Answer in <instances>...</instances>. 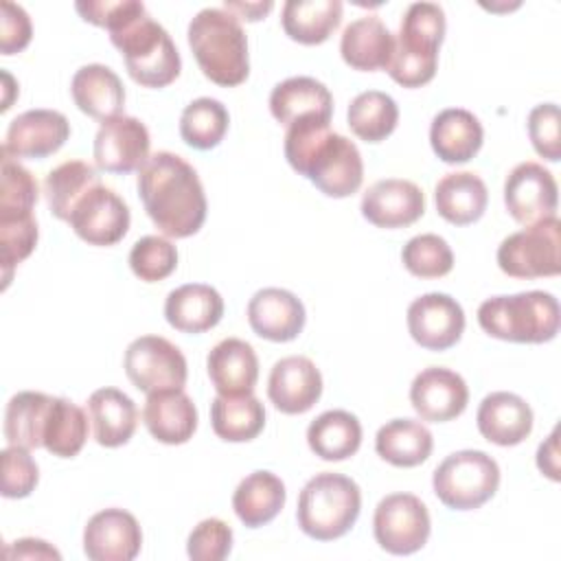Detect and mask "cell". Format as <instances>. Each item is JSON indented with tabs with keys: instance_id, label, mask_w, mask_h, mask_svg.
I'll return each mask as SVG.
<instances>
[{
	"instance_id": "cell-17",
	"label": "cell",
	"mask_w": 561,
	"mask_h": 561,
	"mask_svg": "<svg viewBox=\"0 0 561 561\" xmlns=\"http://www.w3.org/2000/svg\"><path fill=\"white\" fill-rule=\"evenodd\" d=\"M70 138V123L57 110H26L7 129L2 153L11 158H46L57 153Z\"/></svg>"
},
{
	"instance_id": "cell-11",
	"label": "cell",
	"mask_w": 561,
	"mask_h": 561,
	"mask_svg": "<svg viewBox=\"0 0 561 561\" xmlns=\"http://www.w3.org/2000/svg\"><path fill=\"white\" fill-rule=\"evenodd\" d=\"M430 511L412 493H390L375 508V541L390 554L401 557L421 550L430 539Z\"/></svg>"
},
{
	"instance_id": "cell-53",
	"label": "cell",
	"mask_w": 561,
	"mask_h": 561,
	"mask_svg": "<svg viewBox=\"0 0 561 561\" xmlns=\"http://www.w3.org/2000/svg\"><path fill=\"white\" fill-rule=\"evenodd\" d=\"M224 9L237 15L239 20L259 22L274 9V2H224Z\"/></svg>"
},
{
	"instance_id": "cell-10",
	"label": "cell",
	"mask_w": 561,
	"mask_h": 561,
	"mask_svg": "<svg viewBox=\"0 0 561 561\" xmlns=\"http://www.w3.org/2000/svg\"><path fill=\"white\" fill-rule=\"evenodd\" d=\"M123 368L127 379L145 394L184 390L188 377L186 357L162 335H140L129 342Z\"/></svg>"
},
{
	"instance_id": "cell-42",
	"label": "cell",
	"mask_w": 561,
	"mask_h": 561,
	"mask_svg": "<svg viewBox=\"0 0 561 561\" xmlns=\"http://www.w3.org/2000/svg\"><path fill=\"white\" fill-rule=\"evenodd\" d=\"M403 267L416 278H440L454 267V252L449 243L434 234H416L401 250Z\"/></svg>"
},
{
	"instance_id": "cell-34",
	"label": "cell",
	"mask_w": 561,
	"mask_h": 561,
	"mask_svg": "<svg viewBox=\"0 0 561 561\" xmlns=\"http://www.w3.org/2000/svg\"><path fill=\"white\" fill-rule=\"evenodd\" d=\"M432 449V432L416 419H392L375 436L377 456L392 467H416L430 458Z\"/></svg>"
},
{
	"instance_id": "cell-44",
	"label": "cell",
	"mask_w": 561,
	"mask_h": 561,
	"mask_svg": "<svg viewBox=\"0 0 561 561\" xmlns=\"http://www.w3.org/2000/svg\"><path fill=\"white\" fill-rule=\"evenodd\" d=\"M129 267L145 283L164 280L178 267V250L169 239L147 234L131 245Z\"/></svg>"
},
{
	"instance_id": "cell-25",
	"label": "cell",
	"mask_w": 561,
	"mask_h": 561,
	"mask_svg": "<svg viewBox=\"0 0 561 561\" xmlns=\"http://www.w3.org/2000/svg\"><path fill=\"white\" fill-rule=\"evenodd\" d=\"M142 423L149 434L164 445H184L197 430V408L184 390L147 394Z\"/></svg>"
},
{
	"instance_id": "cell-33",
	"label": "cell",
	"mask_w": 561,
	"mask_h": 561,
	"mask_svg": "<svg viewBox=\"0 0 561 561\" xmlns=\"http://www.w3.org/2000/svg\"><path fill=\"white\" fill-rule=\"evenodd\" d=\"M340 0H287L283 4L280 24L289 39L316 46L331 37L342 22Z\"/></svg>"
},
{
	"instance_id": "cell-14",
	"label": "cell",
	"mask_w": 561,
	"mask_h": 561,
	"mask_svg": "<svg viewBox=\"0 0 561 561\" xmlns=\"http://www.w3.org/2000/svg\"><path fill=\"white\" fill-rule=\"evenodd\" d=\"M149 129L134 116H114L101 123L94 136V162L107 173L138 171L149 158Z\"/></svg>"
},
{
	"instance_id": "cell-8",
	"label": "cell",
	"mask_w": 561,
	"mask_h": 561,
	"mask_svg": "<svg viewBox=\"0 0 561 561\" xmlns=\"http://www.w3.org/2000/svg\"><path fill=\"white\" fill-rule=\"evenodd\" d=\"M500 486L497 462L480 449L449 454L432 476L436 497L454 511H473L489 502Z\"/></svg>"
},
{
	"instance_id": "cell-12",
	"label": "cell",
	"mask_w": 561,
	"mask_h": 561,
	"mask_svg": "<svg viewBox=\"0 0 561 561\" xmlns=\"http://www.w3.org/2000/svg\"><path fill=\"white\" fill-rule=\"evenodd\" d=\"M504 204L524 228L557 217L559 188L554 175L539 162H519L506 175Z\"/></svg>"
},
{
	"instance_id": "cell-7",
	"label": "cell",
	"mask_w": 561,
	"mask_h": 561,
	"mask_svg": "<svg viewBox=\"0 0 561 561\" xmlns=\"http://www.w3.org/2000/svg\"><path fill=\"white\" fill-rule=\"evenodd\" d=\"M362 511V491L355 480L342 473H316L300 491L296 522L316 541L344 537Z\"/></svg>"
},
{
	"instance_id": "cell-38",
	"label": "cell",
	"mask_w": 561,
	"mask_h": 561,
	"mask_svg": "<svg viewBox=\"0 0 561 561\" xmlns=\"http://www.w3.org/2000/svg\"><path fill=\"white\" fill-rule=\"evenodd\" d=\"M85 412L64 397H53L44 425L42 447L57 458H75L88 440Z\"/></svg>"
},
{
	"instance_id": "cell-40",
	"label": "cell",
	"mask_w": 561,
	"mask_h": 561,
	"mask_svg": "<svg viewBox=\"0 0 561 561\" xmlns=\"http://www.w3.org/2000/svg\"><path fill=\"white\" fill-rule=\"evenodd\" d=\"M346 123L357 138L366 142H381L397 129L399 105L381 90H366L351 101Z\"/></svg>"
},
{
	"instance_id": "cell-6",
	"label": "cell",
	"mask_w": 561,
	"mask_h": 561,
	"mask_svg": "<svg viewBox=\"0 0 561 561\" xmlns=\"http://www.w3.org/2000/svg\"><path fill=\"white\" fill-rule=\"evenodd\" d=\"M445 28V11L436 2H414L405 9L386 68L394 83L421 88L434 79Z\"/></svg>"
},
{
	"instance_id": "cell-23",
	"label": "cell",
	"mask_w": 561,
	"mask_h": 561,
	"mask_svg": "<svg viewBox=\"0 0 561 561\" xmlns=\"http://www.w3.org/2000/svg\"><path fill=\"white\" fill-rule=\"evenodd\" d=\"M206 370L217 394H252L259 379V357L245 340L226 337L208 351Z\"/></svg>"
},
{
	"instance_id": "cell-24",
	"label": "cell",
	"mask_w": 561,
	"mask_h": 561,
	"mask_svg": "<svg viewBox=\"0 0 561 561\" xmlns=\"http://www.w3.org/2000/svg\"><path fill=\"white\" fill-rule=\"evenodd\" d=\"M484 142V129L478 116L462 107H447L438 112L430 125L432 151L445 164L469 162Z\"/></svg>"
},
{
	"instance_id": "cell-48",
	"label": "cell",
	"mask_w": 561,
	"mask_h": 561,
	"mask_svg": "<svg viewBox=\"0 0 561 561\" xmlns=\"http://www.w3.org/2000/svg\"><path fill=\"white\" fill-rule=\"evenodd\" d=\"M528 138L533 149L548 162H559L561 158V131H559V105L539 103L528 114Z\"/></svg>"
},
{
	"instance_id": "cell-31",
	"label": "cell",
	"mask_w": 561,
	"mask_h": 561,
	"mask_svg": "<svg viewBox=\"0 0 561 561\" xmlns=\"http://www.w3.org/2000/svg\"><path fill=\"white\" fill-rule=\"evenodd\" d=\"M434 204L445 221L469 226L484 215L489 191L480 175L471 171H454L436 182Z\"/></svg>"
},
{
	"instance_id": "cell-37",
	"label": "cell",
	"mask_w": 561,
	"mask_h": 561,
	"mask_svg": "<svg viewBox=\"0 0 561 561\" xmlns=\"http://www.w3.org/2000/svg\"><path fill=\"white\" fill-rule=\"evenodd\" d=\"M53 397L35 390H22L13 394L4 410V438L9 445L37 449L42 447L44 425Z\"/></svg>"
},
{
	"instance_id": "cell-28",
	"label": "cell",
	"mask_w": 561,
	"mask_h": 561,
	"mask_svg": "<svg viewBox=\"0 0 561 561\" xmlns=\"http://www.w3.org/2000/svg\"><path fill=\"white\" fill-rule=\"evenodd\" d=\"M224 316L221 294L204 283H186L169 291L164 300L167 322L182 333H204Z\"/></svg>"
},
{
	"instance_id": "cell-51",
	"label": "cell",
	"mask_w": 561,
	"mask_h": 561,
	"mask_svg": "<svg viewBox=\"0 0 561 561\" xmlns=\"http://www.w3.org/2000/svg\"><path fill=\"white\" fill-rule=\"evenodd\" d=\"M7 559H61L59 550H55L48 541L35 539V537H24L13 541L11 546L4 548Z\"/></svg>"
},
{
	"instance_id": "cell-3",
	"label": "cell",
	"mask_w": 561,
	"mask_h": 561,
	"mask_svg": "<svg viewBox=\"0 0 561 561\" xmlns=\"http://www.w3.org/2000/svg\"><path fill=\"white\" fill-rule=\"evenodd\" d=\"M186 37L206 79L221 88H234L248 79V37L237 15L224 7H206L188 22Z\"/></svg>"
},
{
	"instance_id": "cell-36",
	"label": "cell",
	"mask_w": 561,
	"mask_h": 561,
	"mask_svg": "<svg viewBox=\"0 0 561 561\" xmlns=\"http://www.w3.org/2000/svg\"><path fill=\"white\" fill-rule=\"evenodd\" d=\"M213 432L226 443L254 440L265 427V408L254 394L221 397L210 403Z\"/></svg>"
},
{
	"instance_id": "cell-46",
	"label": "cell",
	"mask_w": 561,
	"mask_h": 561,
	"mask_svg": "<svg viewBox=\"0 0 561 561\" xmlns=\"http://www.w3.org/2000/svg\"><path fill=\"white\" fill-rule=\"evenodd\" d=\"M0 493L9 500H20L33 493L39 480V467L24 447L9 445L0 454Z\"/></svg>"
},
{
	"instance_id": "cell-49",
	"label": "cell",
	"mask_w": 561,
	"mask_h": 561,
	"mask_svg": "<svg viewBox=\"0 0 561 561\" xmlns=\"http://www.w3.org/2000/svg\"><path fill=\"white\" fill-rule=\"evenodd\" d=\"M75 9L77 13L94 24V26H101L105 28L107 33L118 28L123 22H127L134 13H138L140 9H145L142 2L138 0H116V2H110V0H79L75 2Z\"/></svg>"
},
{
	"instance_id": "cell-13",
	"label": "cell",
	"mask_w": 561,
	"mask_h": 561,
	"mask_svg": "<svg viewBox=\"0 0 561 561\" xmlns=\"http://www.w3.org/2000/svg\"><path fill=\"white\" fill-rule=\"evenodd\" d=\"M129 208L118 193L96 184L90 188L70 213L72 232L88 245L107 248L118 243L129 230Z\"/></svg>"
},
{
	"instance_id": "cell-32",
	"label": "cell",
	"mask_w": 561,
	"mask_h": 561,
	"mask_svg": "<svg viewBox=\"0 0 561 561\" xmlns=\"http://www.w3.org/2000/svg\"><path fill=\"white\" fill-rule=\"evenodd\" d=\"M287 491L283 480L265 469L248 473L232 493V508L248 528L270 524L285 506Z\"/></svg>"
},
{
	"instance_id": "cell-52",
	"label": "cell",
	"mask_w": 561,
	"mask_h": 561,
	"mask_svg": "<svg viewBox=\"0 0 561 561\" xmlns=\"http://www.w3.org/2000/svg\"><path fill=\"white\" fill-rule=\"evenodd\" d=\"M537 467L543 476L550 480H559V447H557V430L550 432V436L539 445L537 449Z\"/></svg>"
},
{
	"instance_id": "cell-5",
	"label": "cell",
	"mask_w": 561,
	"mask_h": 561,
	"mask_svg": "<svg viewBox=\"0 0 561 561\" xmlns=\"http://www.w3.org/2000/svg\"><path fill=\"white\" fill-rule=\"evenodd\" d=\"M110 42L121 50L127 75L138 85L167 88L180 77V53L171 35L147 13V9H140L118 28L110 31Z\"/></svg>"
},
{
	"instance_id": "cell-35",
	"label": "cell",
	"mask_w": 561,
	"mask_h": 561,
	"mask_svg": "<svg viewBox=\"0 0 561 561\" xmlns=\"http://www.w3.org/2000/svg\"><path fill=\"white\" fill-rule=\"evenodd\" d=\"M307 443L322 460H346L355 456L362 445V423L346 410H327L309 423Z\"/></svg>"
},
{
	"instance_id": "cell-9",
	"label": "cell",
	"mask_w": 561,
	"mask_h": 561,
	"mask_svg": "<svg viewBox=\"0 0 561 561\" xmlns=\"http://www.w3.org/2000/svg\"><path fill=\"white\" fill-rule=\"evenodd\" d=\"M561 221L550 217L508 234L497 248V267L511 278H546L561 272Z\"/></svg>"
},
{
	"instance_id": "cell-21",
	"label": "cell",
	"mask_w": 561,
	"mask_h": 561,
	"mask_svg": "<svg viewBox=\"0 0 561 561\" xmlns=\"http://www.w3.org/2000/svg\"><path fill=\"white\" fill-rule=\"evenodd\" d=\"M302 300L280 287H263L248 302V322L252 331L270 342H291L305 329Z\"/></svg>"
},
{
	"instance_id": "cell-30",
	"label": "cell",
	"mask_w": 561,
	"mask_h": 561,
	"mask_svg": "<svg viewBox=\"0 0 561 561\" xmlns=\"http://www.w3.org/2000/svg\"><path fill=\"white\" fill-rule=\"evenodd\" d=\"M94 440L101 447H121L129 443L138 425V408L131 397L118 388H99L88 399Z\"/></svg>"
},
{
	"instance_id": "cell-43",
	"label": "cell",
	"mask_w": 561,
	"mask_h": 561,
	"mask_svg": "<svg viewBox=\"0 0 561 561\" xmlns=\"http://www.w3.org/2000/svg\"><path fill=\"white\" fill-rule=\"evenodd\" d=\"M39 199L35 175L15 158L2 153V184H0V219L33 215Z\"/></svg>"
},
{
	"instance_id": "cell-18",
	"label": "cell",
	"mask_w": 561,
	"mask_h": 561,
	"mask_svg": "<svg viewBox=\"0 0 561 561\" xmlns=\"http://www.w3.org/2000/svg\"><path fill=\"white\" fill-rule=\"evenodd\" d=\"M410 403L423 421L447 423L465 412L469 388L456 370L427 366L412 379Z\"/></svg>"
},
{
	"instance_id": "cell-47",
	"label": "cell",
	"mask_w": 561,
	"mask_h": 561,
	"mask_svg": "<svg viewBox=\"0 0 561 561\" xmlns=\"http://www.w3.org/2000/svg\"><path fill=\"white\" fill-rule=\"evenodd\" d=\"M232 550V528L219 517L202 519L186 539V554L193 561H221Z\"/></svg>"
},
{
	"instance_id": "cell-19",
	"label": "cell",
	"mask_w": 561,
	"mask_h": 561,
	"mask_svg": "<svg viewBox=\"0 0 561 561\" xmlns=\"http://www.w3.org/2000/svg\"><path fill=\"white\" fill-rule=\"evenodd\" d=\"M425 213L423 191L401 178L375 182L362 197V215L377 228L394 230L419 221Z\"/></svg>"
},
{
	"instance_id": "cell-45",
	"label": "cell",
	"mask_w": 561,
	"mask_h": 561,
	"mask_svg": "<svg viewBox=\"0 0 561 561\" xmlns=\"http://www.w3.org/2000/svg\"><path fill=\"white\" fill-rule=\"evenodd\" d=\"M37 221L33 215L0 219V263L4 272V285L11 280V272L18 263L31 256L37 245Z\"/></svg>"
},
{
	"instance_id": "cell-41",
	"label": "cell",
	"mask_w": 561,
	"mask_h": 561,
	"mask_svg": "<svg viewBox=\"0 0 561 561\" xmlns=\"http://www.w3.org/2000/svg\"><path fill=\"white\" fill-rule=\"evenodd\" d=\"M228 125L230 116L226 105L217 99L199 96L182 110L180 136L188 147L206 151L224 140Z\"/></svg>"
},
{
	"instance_id": "cell-39",
	"label": "cell",
	"mask_w": 561,
	"mask_h": 561,
	"mask_svg": "<svg viewBox=\"0 0 561 561\" xmlns=\"http://www.w3.org/2000/svg\"><path fill=\"white\" fill-rule=\"evenodd\" d=\"M96 184H101V178L94 171V167H90L88 162L66 160L57 164L55 169L48 171L44 180V193H46L50 213L57 219L68 221L75 204Z\"/></svg>"
},
{
	"instance_id": "cell-4",
	"label": "cell",
	"mask_w": 561,
	"mask_h": 561,
	"mask_svg": "<svg viewBox=\"0 0 561 561\" xmlns=\"http://www.w3.org/2000/svg\"><path fill=\"white\" fill-rule=\"evenodd\" d=\"M561 322L559 300L550 291H519L486 298L478 307V324L495 340L543 344L557 337Z\"/></svg>"
},
{
	"instance_id": "cell-29",
	"label": "cell",
	"mask_w": 561,
	"mask_h": 561,
	"mask_svg": "<svg viewBox=\"0 0 561 561\" xmlns=\"http://www.w3.org/2000/svg\"><path fill=\"white\" fill-rule=\"evenodd\" d=\"M270 112L285 127L307 116L331 121L333 96L329 88L313 77H289L274 85L270 94Z\"/></svg>"
},
{
	"instance_id": "cell-22",
	"label": "cell",
	"mask_w": 561,
	"mask_h": 561,
	"mask_svg": "<svg viewBox=\"0 0 561 561\" xmlns=\"http://www.w3.org/2000/svg\"><path fill=\"white\" fill-rule=\"evenodd\" d=\"M478 432L493 445L513 447L524 443L533 432V410L515 392L497 390L482 399L476 412Z\"/></svg>"
},
{
	"instance_id": "cell-1",
	"label": "cell",
	"mask_w": 561,
	"mask_h": 561,
	"mask_svg": "<svg viewBox=\"0 0 561 561\" xmlns=\"http://www.w3.org/2000/svg\"><path fill=\"white\" fill-rule=\"evenodd\" d=\"M138 197L153 226L173 239H186L206 221V193L197 171L178 153L156 151L138 169Z\"/></svg>"
},
{
	"instance_id": "cell-27",
	"label": "cell",
	"mask_w": 561,
	"mask_h": 561,
	"mask_svg": "<svg viewBox=\"0 0 561 561\" xmlns=\"http://www.w3.org/2000/svg\"><path fill=\"white\" fill-rule=\"evenodd\" d=\"M70 94L83 114L101 123L121 116L125 107L123 81L110 66L103 64L81 66L70 81Z\"/></svg>"
},
{
	"instance_id": "cell-15",
	"label": "cell",
	"mask_w": 561,
	"mask_h": 561,
	"mask_svg": "<svg viewBox=\"0 0 561 561\" xmlns=\"http://www.w3.org/2000/svg\"><path fill=\"white\" fill-rule=\"evenodd\" d=\"M405 322L419 346L427 351H447L462 337L465 311L449 294L432 291L410 302Z\"/></svg>"
},
{
	"instance_id": "cell-2",
	"label": "cell",
	"mask_w": 561,
	"mask_h": 561,
	"mask_svg": "<svg viewBox=\"0 0 561 561\" xmlns=\"http://www.w3.org/2000/svg\"><path fill=\"white\" fill-rule=\"evenodd\" d=\"M283 151L289 167L327 197H348L364 182V162L357 145L331 131V121L307 116L291 123L285 131Z\"/></svg>"
},
{
	"instance_id": "cell-26",
	"label": "cell",
	"mask_w": 561,
	"mask_h": 561,
	"mask_svg": "<svg viewBox=\"0 0 561 561\" xmlns=\"http://www.w3.org/2000/svg\"><path fill=\"white\" fill-rule=\"evenodd\" d=\"M394 53V35L377 15L353 20L340 39V55L346 66L362 72L386 70Z\"/></svg>"
},
{
	"instance_id": "cell-20",
	"label": "cell",
	"mask_w": 561,
	"mask_h": 561,
	"mask_svg": "<svg viewBox=\"0 0 561 561\" xmlns=\"http://www.w3.org/2000/svg\"><path fill=\"white\" fill-rule=\"evenodd\" d=\"M322 394V375L305 355L278 359L267 379V397L283 414L309 412Z\"/></svg>"
},
{
	"instance_id": "cell-50",
	"label": "cell",
	"mask_w": 561,
	"mask_h": 561,
	"mask_svg": "<svg viewBox=\"0 0 561 561\" xmlns=\"http://www.w3.org/2000/svg\"><path fill=\"white\" fill-rule=\"evenodd\" d=\"M33 37V26L28 13L15 4L4 0L2 2V18H0V50L2 55L22 53Z\"/></svg>"
},
{
	"instance_id": "cell-16",
	"label": "cell",
	"mask_w": 561,
	"mask_h": 561,
	"mask_svg": "<svg viewBox=\"0 0 561 561\" xmlns=\"http://www.w3.org/2000/svg\"><path fill=\"white\" fill-rule=\"evenodd\" d=\"M140 548V524L125 508H103L83 528V552L92 561H131Z\"/></svg>"
}]
</instances>
